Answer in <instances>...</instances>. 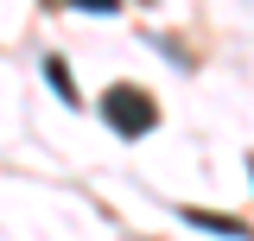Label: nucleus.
<instances>
[{"instance_id":"nucleus-1","label":"nucleus","mask_w":254,"mask_h":241,"mask_svg":"<svg viewBox=\"0 0 254 241\" xmlns=\"http://www.w3.org/2000/svg\"><path fill=\"white\" fill-rule=\"evenodd\" d=\"M102 115H108V127H115V133H127V140H140V133H153V127H159L153 95L133 89V83H115V89L102 95Z\"/></svg>"},{"instance_id":"nucleus-2","label":"nucleus","mask_w":254,"mask_h":241,"mask_svg":"<svg viewBox=\"0 0 254 241\" xmlns=\"http://www.w3.org/2000/svg\"><path fill=\"white\" fill-rule=\"evenodd\" d=\"M185 222L210 229V235H229V241H248V229H242V222H222V216H210V210H185Z\"/></svg>"},{"instance_id":"nucleus-3","label":"nucleus","mask_w":254,"mask_h":241,"mask_svg":"<svg viewBox=\"0 0 254 241\" xmlns=\"http://www.w3.org/2000/svg\"><path fill=\"white\" fill-rule=\"evenodd\" d=\"M45 76H51V89H58V95H64V102H70V108H83V95H76V76H70V70H64V63H58V58L45 63Z\"/></svg>"},{"instance_id":"nucleus-4","label":"nucleus","mask_w":254,"mask_h":241,"mask_svg":"<svg viewBox=\"0 0 254 241\" xmlns=\"http://www.w3.org/2000/svg\"><path fill=\"white\" fill-rule=\"evenodd\" d=\"M248 178H254V159H248Z\"/></svg>"}]
</instances>
